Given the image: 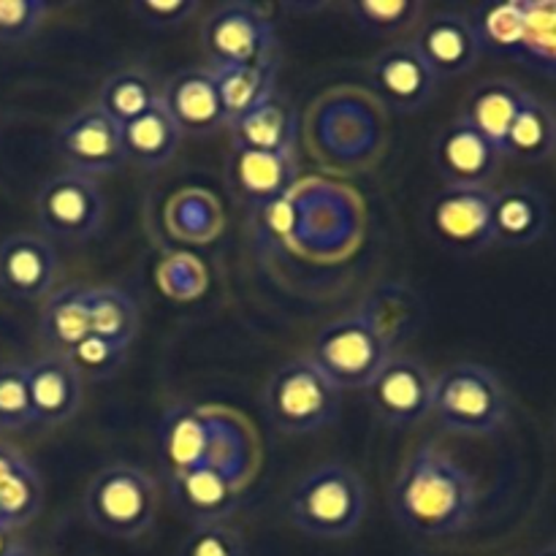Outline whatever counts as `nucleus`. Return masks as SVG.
I'll list each match as a JSON object with an SVG mask.
<instances>
[{
	"mask_svg": "<svg viewBox=\"0 0 556 556\" xmlns=\"http://www.w3.org/2000/svg\"><path fill=\"white\" fill-rule=\"evenodd\" d=\"M476 505L470 472L429 440L407 456L391 489L394 519L421 538H448L467 530Z\"/></svg>",
	"mask_w": 556,
	"mask_h": 556,
	"instance_id": "f257e3e1",
	"label": "nucleus"
},
{
	"mask_svg": "<svg viewBox=\"0 0 556 556\" xmlns=\"http://www.w3.org/2000/svg\"><path fill=\"white\" fill-rule=\"evenodd\" d=\"M286 514L299 532L320 541H342L367 516V486L345 465H318L304 472L286 494Z\"/></svg>",
	"mask_w": 556,
	"mask_h": 556,
	"instance_id": "f03ea898",
	"label": "nucleus"
},
{
	"mask_svg": "<svg viewBox=\"0 0 556 556\" xmlns=\"http://www.w3.org/2000/svg\"><path fill=\"white\" fill-rule=\"evenodd\" d=\"M266 418L286 434H309L337 421L342 391L307 356L280 364L261 391Z\"/></svg>",
	"mask_w": 556,
	"mask_h": 556,
	"instance_id": "7ed1b4c3",
	"label": "nucleus"
},
{
	"mask_svg": "<svg viewBox=\"0 0 556 556\" xmlns=\"http://www.w3.org/2000/svg\"><path fill=\"white\" fill-rule=\"evenodd\" d=\"M508 391L483 364L462 362L434 378L432 416L454 434H492L508 421Z\"/></svg>",
	"mask_w": 556,
	"mask_h": 556,
	"instance_id": "20e7f679",
	"label": "nucleus"
},
{
	"mask_svg": "<svg viewBox=\"0 0 556 556\" xmlns=\"http://www.w3.org/2000/svg\"><path fill=\"white\" fill-rule=\"evenodd\" d=\"M157 514L155 478L134 465H112L96 472L85 492V516L98 532L136 541Z\"/></svg>",
	"mask_w": 556,
	"mask_h": 556,
	"instance_id": "39448f33",
	"label": "nucleus"
},
{
	"mask_svg": "<svg viewBox=\"0 0 556 556\" xmlns=\"http://www.w3.org/2000/svg\"><path fill=\"white\" fill-rule=\"evenodd\" d=\"M391 356V345L367 318L348 315L331 320L315 334L307 358L337 389L345 391L367 389Z\"/></svg>",
	"mask_w": 556,
	"mask_h": 556,
	"instance_id": "423d86ee",
	"label": "nucleus"
},
{
	"mask_svg": "<svg viewBox=\"0 0 556 556\" xmlns=\"http://www.w3.org/2000/svg\"><path fill=\"white\" fill-rule=\"evenodd\" d=\"M201 49L210 68L275 63L277 38L269 14L253 3H226L201 25Z\"/></svg>",
	"mask_w": 556,
	"mask_h": 556,
	"instance_id": "0eeeda50",
	"label": "nucleus"
},
{
	"mask_svg": "<svg viewBox=\"0 0 556 556\" xmlns=\"http://www.w3.org/2000/svg\"><path fill=\"white\" fill-rule=\"evenodd\" d=\"M36 217L43 237L63 244H81L101 231L106 199L98 179L65 168L41 185L36 195Z\"/></svg>",
	"mask_w": 556,
	"mask_h": 556,
	"instance_id": "6e6552de",
	"label": "nucleus"
},
{
	"mask_svg": "<svg viewBox=\"0 0 556 556\" xmlns=\"http://www.w3.org/2000/svg\"><path fill=\"white\" fill-rule=\"evenodd\" d=\"M492 188H443L427 204V233L454 255H478L494 248Z\"/></svg>",
	"mask_w": 556,
	"mask_h": 556,
	"instance_id": "1a4fd4ad",
	"label": "nucleus"
},
{
	"mask_svg": "<svg viewBox=\"0 0 556 556\" xmlns=\"http://www.w3.org/2000/svg\"><path fill=\"white\" fill-rule=\"evenodd\" d=\"M54 150L68 172L85 177H103L125 163L119 125L98 103L79 109L60 123L54 134Z\"/></svg>",
	"mask_w": 556,
	"mask_h": 556,
	"instance_id": "9d476101",
	"label": "nucleus"
},
{
	"mask_svg": "<svg viewBox=\"0 0 556 556\" xmlns=\"http://www.w3.org/2000/svg\"><path fill=\"white\" fill-rule=\"evenodd\" d=\"M364 391L372 410L391 427H416L432 413L434 378L421 358L391 356Z\"/></svg>",
	"mask_w": 556,
	"mask_h": 556,
	"instance_id": "9b49d317",
	"label": "nucleus"
},
{
	"mask_svg": "<svg viewBox=\"0 0 556 556\" xmlns=\"http://www.w3.org/2000/svg\"><path fill=\"white\" fill-rule=\"evenodd\" d=\"M60 258L43 233H9L0 239V291L11 299L38 302L54 291Z\"/></svg>",
	"mask_w": 556,
	"mask_h": 556,
	"instance_id": "f8f14e48",
	"label": "nucleus"
},
{
	"mask_svg": "<svg viewBox=\"0 0 556 556\" xmlns=\"http://www.w3.org/2000/svg\"><path fill=\"white\" fill-rule=\"evenodd\" d=\"M410 47L438 76V81L470 74L483 54L467 14H456V11H438L427 16L418 25Z\"/></svg>",
	"mask_w": 556,
	"mask_h": 556,
	"instance_id": "ddd939ff",
	"label": "nucleus"
},
{
	"mask_svg": "<svg viewBox=\"0 0 556 556\" xmlns=\"http://www.w3.org/2000/svg\"><path fill=\"white\" fill-rule=\"evenodd\" d=\"M369 81L386 106L400 114L421 112L438 92V76L418 58L410 41L380 49L369 63Z\"/></svg>",
	"mask_w": 556,
	"mask_h": 556,
	"instance_id": "4468645a",
	"label": "nucleus"
},
{
	"mask_svg": "<svg viewBox=\"0 0 556 556\" xmlns=\"http://www.w3.org/2000/svg\"><path fill=\"white\" fill-rule=\"evenodd\" d=\"M500 163L497 147L459 117L434 141V168L445 188H489Z\"/></svg>",
	"mask_w": 556,
	"mask_h": 556,
	"instance_id": "2eb2a0df",
	"label": "nucleus"
},
{
	"mask_svg": "<svg viewBox=\"0 0 556 556\" xmlns=\"http://www.w3.org/2000/svg\"><path fill=\"white\" fill-rule=\"evenodd\" d=\"M299 163L293 152L237 150L228 155V185L244 206H275L296 185Z\"/></svg>",
	"mask_w": 556,
	"mask_h": 556,
	"instance_id": "dca6fc26",
	"label": "nucleus"
},
{
	"mask_svg": "<svg viewBox=\"0 0 556 556\" xmlns=\"http://www.w3.org/2000/svg\"><path fill=\"white\" fill-rule=\"evenodd\" d=\"M161 98L182 136H210L226 128V112L210 68L179 71L163 87Z\"/></svg>",
	"mask_w": 556,
	"mask_h": 556,
	"instance_id": "f3484780",
	"label": "nucleus"
},
{
	"mask_svg": "<svg viewBox=\"0 0 556 556\" xmlns=\"http://www.w3.org/2000/svg\"><path fill=\"white\" fill-rule=\"evenodd\" d=\"M33 424L58 427L71 421L81 407V378L63 356H41L25 364Z\"/></svg>",
	"mask_w": 556,
	"mask_h": 556,
	"instance_id": "a211bd4d",
	"label": "nucleus"
},
{
	"mask_svg": "<svg viewBox=\"0 0 556 556\" xmlns=\"http://www.w3.org/2000/svg\"><path fill=\"white\" fill-rule=\"evenodd\" d=\"M215 429V410L193 405H174L161 418V456L166 478L182 476L206 465Z\"/></svg>",
	"mask_w": 556,
	"mask_h": 556,
	"instance_id": "6ab92c4d",
	"label": "nucleus"
},
{
	"mask_svg": "<svg viewBox=\"0 0 556 556\" xmlns=\"http://www.w3.org/2000/svg\"><path fill=\"white\" fill-rule=\"evenodd\" d=\"M166 481L174 508L193 527L220 525L237 514L239 486L212 467H195V470L172 476Z\"/></svg>",
	"mask_w": 556,
	"mask_h": 556,
	"instance_id": "aec40b11",
	"label": "nucleus"
},
{
	"mask_svg": "<svg viewBox=\"0 0 556 556\" xmlns=\"http://www.w3.org/2000/svg\"><path fill=\"white\" fill-rule=\"evenodd\" d=\"M548 204L532 185H505L494 190L492 231L500 248H530L546 233Z\"/></svg>",
	"mask_w": 556,
	"mask_h": 556,
	"instance_id": "412c9836",
	"label": "nucleus"
},
{
	"mask_svg": "<svg viewBox=\"0 0 556 556\" xmlns=\"http://www.w3.org/2000/svg\"><path fill=\"white\" fill-rule=\"evenodd\" d=\"M525 92L516 81L510 79H483L467 92L465 103H462L459 119L486 136L503 155V144L508 139V130L514 125L516 114H519Z\"/></svg>",
	"mask_w": 556,
	"mask_h": 556,
	"instance_id": "4be33fe9",
	"label": "nucleus"
},
{
	"mask_svg": "<svg viewBox=\"0 0 556 556\" xmlns=\"http://www.w3.org/2000/svg\"><path fill=\"white\" fill-rule=\"evenodd\" d=\"M231 147L258 152H293L296 144V114L277 92L242 117L226 125Z\"/></svg>",
	"mask_w": 556,
	"mask_h": 556,
	"instance_id": "5701e85b",
	"label": "nucleus"
},
{
	"mask_svg": "<svg viewBox=\"0 0 556 556\" xmlns=\"http://www.w3.org/2000/svg\"><path fill=\"white\" fill-rule=\"evenodd\" d=\"M119 136H123L125 161L136 163L141 168L166 166L177 155V147L182 141V130H179V125L168 114L163 98L155 106L147 109L141 117L123 125Z\"/></svg>",
	"mask_w": 556,
	"mask_h": 556,
	"instance_id": "b1692460",
	"label": "nucleus"
},
{
	"mask_svg": "<svg viewBox=\"0 0 556 556\" xmlns=\"http://www.w3.org/2000/svg\"><path fill=\"white\" fill-rule=\"evenodd\" d=\"M87 286H65L43 299L38 334L52 356H68L90 334V309H87Z\"/></svg>",
	"mask_w": 556,
	"mask_h": 556,
	"instance_id": "393cba45",
	"label": "nucleus"
},
{
	"mask_svg": "<svg viewBox=\"0 0 556 556\" xmlns=\"http://www.w3.org/2000/svg\"><path fill=\"white\" fill-rule=\"evenodd\" d=\"M527 14H530V0H505V3L478 5L467 14V20L476 30L481 52L519 58L527 36Z\"/></svg>",
	"mask_w": 556,
	"mask_h": 556,
	"instance_id": "a878e982",
	"label": "nucleus"
},
{
	"mask_svg": "<svg viewBox=\"0 0 556 556\" xmlns=\"http://www.w3.org/2000/svg\"><path fill=\"white\" fill-rule=\"evenodd\" d=\"M556 152L554 144V114L541 98L525 92L519 114L508 130L503 144V157L519 163H543Z\"/></svg>",
	"mask_w": 556,
	"mask_h": 556,
	"instance_id": "bb28decb",
	"label": "nucleus"
},
{
	"mask_svg": "<svg viewBox=\"0 0 556 556\" xmlns=\"http://www.w3.org/2000/svg\"><path fill=\"white\" fill-rule=\"evenodd\" d=\"M210 71L215 76L217 96H220L223 112H226V125L275 96L277 60L264 65H233V68Z\"/></svg>",
	"mask_w": 556,
	"mask_h": 556,
	"instance_id": "cd10ccee",
	"label": "nucleus"
},
{
	"mask_svg": "<svg viewBox=\"0 0 556 556\" xmlns=\"http://www.w3.org/2000/svg\"><path fill=\"white\" fill-rule=\"evenodd\" d=\"M87 309H90V334L103 337L128 351L139 334V307L134 296L119 288L96 286L87 291Z\"/></svg>",
	"mask_w": 556,
	"mask_h": 556,
	"instance_id": "c85d7f7f",
	"label": "nucleus"
},
{
	"mask_svg": "<svg viewBox=\"0 0 556 556\" xmlns=\"http://www.w3.org/2000/svg\"><path fill=\"white\" fill-rule=\"evenodd\" d=\"M161 101L155 79L141 68H123L103 81L98 92V106L123 128L130 119L141 117L147 109H152Z\"/></svg>",
	"mask_w": 556,
	"mask_h": 556,
	"instance_id": "c756f323",
	"label": "nucleus"
},
{
	"mask_svg": "<svg viewBox=\"0 0 556 556\" xmlns=\"http://www.w3.org/2000/svg\"><path fill=\"white\" fill-rule=\"evenodd\" d=\"M407 299H410V291H405V288H380L378 293L367 299V304L358 313L378 329V334L389 342L391 351L416 329V318H413L416 304H410Z\"/></svg>",
	"mask_w": 556,
	"mask_h": 556,
	"instance_id": "7c9ffc66",
	"label": "nucleus"
},
{
	"mask_svg": "<svg viewBox=\"0 0 556 556\" xmlns=\"http://www.w3.org/2000/svg\"><path fill=\"white\" fill-rule=\"evenodd\" d=\"M358 27L369 36H400L410 30L421 16L424 5L418 0H353L345 5Z\"/></svg>",
	"mask_w": 556,
	"mask_h": 556,
	"instance_id": "2f4dec72",
	"label": "nucleus"
},
{
	"mask_svg": "<svg viewBox=\"0 0 556 556\" xmlns=\"http://www.w3.org/2000/svg\"><path fill=\"white\" fill-rule=\"evenodd\" d=\"M519 58L556 79V0H530Z\"/></svg>",
	"mask_w": 556,
	"mask_h": 556,
	"instance_id": "473e14b6",
	"label": "nucleus"
},
{
	"mask_svg": "<svg viewBox=\"0 0 556 556\" xmlns=\"http://www.w3.org/2000/svg\"><path fill=\"white\" fill-rule=\"evenodd\" d=\"M63 358L76 369L81 380H96L98 383V380H112L114 375H119V369L125 367V358H128V351L98 334H87Z\"/></svg>",
	"mask_w": 556,
	"mask_h": 556,
	"instance_id": "72a5a7b5",
	"label": "nucleus"
},
{
	"mask_svg": "<svg viewBox=\"0 0 556 556\" xmlns=\"http://www.w3.org/2000/svg\"><path fill=\"white\" fill-rule=\"evenodd\" d=\"M33 424L25 364H0V429H25Z\"/></svg>",
	"mask_w": 556,
	"mask_h": 556,
	"instance_id": "f704fd0d",
	"label": "nucleus"
},
{
	"mask_svg": "<svg viewBox=\"0 0 556 556\" xmlns=\"http://www.w3.org/2000/svg\"><path fill=\"white\" fill-rule=\"evenodd\" d=\"M177 556H248L242 532L233 525H199L179 543Z\"/></svg>",
	"mask_w": 556,
	"mask_h": 556,
	"instance_id": "c9c22d12",
	"label": "nucleus"
},
{
	"mask_svg": "<svg viewBox=\"0 0 556 556\" xmlns=\"http://www.w3.org/2000/svg\"><path fill=\"white\" fill-rule=\"evenodd\" d=\"M49 5L43 0H0V43H22L43 25Z\"/></svg>",
	"mask_w": 556,
	"mask_h": 556,
	"instance_id": "e433bc0d",
	"label": "nucleus"
},
{
	"mask_svg": "<svg viewBox=\"0 0 556 556\" xmlns=\"http://www.w3.org/2000/svg\"><path fill=\"white\" fill-rule=\"evenodd\" d=\"M199 0H136L130 14L152 30H177L199 14Z\"/></svg>",
	"mask_w": 556,
	"mask_h": 556,
	"instance_id": "4c0bfd02",
	"label": "nucleus"
},
{
	"mask_svg": "<svg viewBox=\"0 0 556 556\" xmlns=\"http://www.w3.org/2000/svg\"><path fill=\"white\" fill-rule=\"evenodd\" d=\"M27 465V456L22 451H16L14 445L0 443V489Z\"/></svg>",
	"mask_w": 556,
	"mask_h": 556,
	"instance_id": "58836bf2",
	"label": "nucleus"
},
{
	"mask_svg": "<svg viewBox=\"0 0 556 556\" xmlns=\"http://www.w3.org/2000/svg\"><path fill=\"white\" fill-rule=\"evenodd\" d=\"M0 556H36V554H33L30 548H25V546H16V543H14V546H11L9 552H5V554H0Z\"/></svg>",
	"mask_w": 556,
	"mask_h": 556,
	"instance_id": "ea45409f",
	"label": "nucleus"
},
{
	"mask_svg": "<svg viewBox=\"0 0 556 556\" xmlns=\"http://www.w3.org/2000/svg\"><path fill=\"white\" fill-rule=\"evenodd\" d=\"M9 535H11L9 530H0V554H5L11 546H14V543L9 541Z\"/></svg>",
	"mask_w": 556,
	"mask_h": 556,
	"instance_id": "a19ab883",
	"label": "nucleus"
},
{
	"mask_svg": "<svg viewBox=\"0 0 556 556\" xmlns=\"http://www.w3.org/2000/svg\"><path fill=\"white\" fill-rule=\"evenodd\" d=\"M535 556H556V543H552V546H546V548H541V552H538Z\"/></svg>",
	"mask_w": 556,
	"mask_h": 556,
	"instance_id": "79ce46f5",
	"label": "nucleus"
},
{
	"mask_svg": "<svg viewBox=\"0 0 556 556\" xmlns=\"http://www.w3.org/2000/svg\"><path fill=\"white\" fill-rule=\"evenodd\" d=\"M0 530H9V525H5V516H3V510H0ZM11 532V530H9Z\"/></svg>",
	"mask_w": 556,
	"mask_h": 556,
	"instance_id": "37998d69",
	"label": "nucleus"
},
{
	"mask_svg": "<svg viewBox=\"0 0 556 556\" xmlns=\"http://www.w3.org/2000/svg\"><path fill=\"white\" fill-rule=\"evenodd\" d=\"M554 144H556V117H554Z\"/></svg>",
	"mask_w": 556,
	"mask_h": 556,
	"instance_id": "c03bdc74",
	"label": "nucleus"
}]
</instances>
